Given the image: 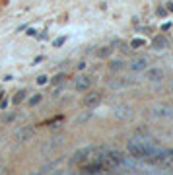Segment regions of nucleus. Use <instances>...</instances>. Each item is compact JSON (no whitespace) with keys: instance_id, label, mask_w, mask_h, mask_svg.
Listing matches in <instances>:
<instances>
[{"instance_id":"nucleus-1","label":"nucleus","mask_w":173,"mask_h":175,"mask_svg":"<svg viewBox=\"0 0 173 175\" xmlns=\"http://www.w3.org/2000/svg\"><path fill=\"white\" fill-rule=\"evenodd\" d=\"M132 107H128V105H117L113 107V117L119 119V121H130L132 119Z\"/></svg>"},{"instance_id":"nucleus-2","label":"nucleus","mask_w":173,"mask_h":175,"mask_svg":"<svg viewBox=\"0 0 173 175\" xmlns=\"http://www.w3.org/2000/svg\"><path fill=\"white\" fill-rule=\"evenodd\" d=\"M127 148H128V154L132 156L134 160H142V142H140V138H130L127 144Z\"/></svg>"},{"instance_id":"nucleus-3","label":"nucleus","mask_w":173,"mask_h":175,"mask_svg":"<svg viewBox=\"0 0 173 175\" xmlns=\"http://www.w3.org/2000/svg\"><path fill=\"white\" fill-rule=\"evenodd\" d=\"M144 72V80L146 82H161L163 80V76H165V72L161 70V68H146V70H142Z\"/></svg>"},{"instance_id":"nucleus-4","label":"nucleus","mask_w":173,"mask_h":175,"mask_svg":"<svg viewBox=\"0 0 173 175\" xmlns=\"http://www.w3.org/2000/svg\"><path fill=\"white\" fill-rule=\"evenodd\" d=\"M99 103H101V93H99V91H90L82 101V105L88 107V109H93V107H97Z\"/></svg>"},{"instance_id":"nucleus-5","label":"nucleus","mask_w":173,"mask_h":175,"mask_svg":"<svg viewBox=\"0 0 173 175\" xmlns=\"http://www.w3.org/2000/svg\"><path fill=\"white\" fill-rule=\"evenodd\" d=\"M91 82H93V80H91L90 76H78L76 80H74V90L84 93V91H88L91 88Z\"/></svg>"},{"instance_id":"nucleus-6","label":"nucleus","mask_w":173,"mask_h":175,"mask_svg":"<svg viewBox=\"0 0 173 175\" xmlns=\"http://www.w3.org/2000/svg\"><path fill=\"white\" fill-rule=\"evenodd\" d=\"M90 154H91V148H90V146H88V148H82V150H76L68 163H70V165H78V163H82L84 160H88V158H90Z\"/></svg>"},{"instance_id":"nucleus-7","label":"nucleus","mask_w":173,"mask_h":175,"mask_svg":"<svg viewBox=\"0 0 173 175\" xmlns=\"http://www.w3.org/2000/svg\"><path fill=\"white\" fill-rule=\"evenodd\" d=\"M127 66L132 72H142V70H146V68H148V58L146 57H134Z\"/></svg>"},{"instance_id":"nucleus-8","label":"nucleus","mask_w":173,"mask_h":175,"mask_svg":"<svg viewBox=\"0 0 173 175\" xmlns=\"http://www.w3.org/2000/svg\"><path fill=\"white\" fill-rule=\"evenodd\" d=\"M33 136H35V129L33 127H21V129L16 130V138L19 142H29Z\"/></svg>"},{"instance_id":"nucleus-9","label":"nucleus","mask_w":173,"mask_h":175,"mask_svg":"<svg viewBox=\"0 0 173 175\" xmlns=\"http://www.w3.org/2000/svg\"><path fill=\"white\" fill-rule=\"evenodd\" d=\"M60 144H62V138H60V136H58V138H53V140H49V142H47L45 146L41 148V152H43V156H47L49 152L53 154L55 150H58V148H60Z\"/></svg>"},{"instance_id":"nucleus-10","label":"nucleus","mask_w":173,"mask_h":175,"mask_svg":"<svg viewBox=\"0 0 173 175\" xmlns=\"http://www.w3.org/2000/svg\"><path fill=\"white\" fill-rule=\"evenodd\" d=\"M134 82H130V78H117V80H111L109 88L113 90H122V88H130Z\"/></svg>"},{"instance_id":"nucleus-11","label":"nucleus","mask_w":173,"mask_h":175,"mask_svg":"<svg viewBox=\"0 0 173 175\" xmlns=\"http://www.w3.org/2000/svg\"><path fill=\"white\" fill-rule=\"evenodd\" d=\"M167 39L163 37V35H156L154 39H152V47H154V51H165L167 49Z\"/></svg>"},{"instance_id":"nucleus-12","label":"nucleus","mask_w":173,"mask_h":175,"mask_svg":"<svg viewBox=\"0 0 173 175\" xmlns=\"http://www.w3.org/2000/svg\"><path fill=\"white\" fill-rule=\"evenodd\" d=\"M80 169H82L84 173H101V171H105L101 162H93V163H90V165H82Z\"/></svg>"},{"instance_id":"nucleus-13","label":"nucleus","mask_w":173,"mask_h":175,"mask_svg":"<svg viewBox=\"0 0 173 175\" xmlns=\"http://www.w3.org/2000/svg\"><path fill=\"white\" fill-rule=\"evenodd\" d=\"M154 115L156 117H161V119H171V117H173V109H171V107L161 105V107H156V109H154Z\"/></svg>"},{"instance_id":"nucleus-14","label":"nucleus","mask_w":173,"mask_h":175,"mask_svg":"<svg viewBox=\"0 0 173 175\" xmlns=\"http://www.w3.org/2000/svg\"><path fill=\"white\" fill-rule=\"evenodd\" d=\"M113 51H115V49H113L111 45H107V47H99V49L95 51V57L103 60V58H109L111 55H113Z\"/></svg>"},{"instance_id":"nucleus-15","label":"nucleus","mask_w":173,"mask_h":175,"mask_svg":"<svg viewBox=\"0 0 173 175\" xmlns=\"http://www.w3.org/2000/svg\"><path fill=\"white\" fill-rule=\"evenodd\" d=\"M125 66H127V62H125V60H121V58H115V60H111L109 64H107V68H109L111 72H121Z\"/></svg>"},{"instance_id":"nucleus-16","label":"nucleus","mask_w":173,"mask_h":175,"mask_svg":"<svg viewBox=\"0 0 173 175\" xmlns=\"http://www.w3.org/2000/svg\"><path fill=\"white\" fill-rule=\"evenodd\" d=\"M26 93H27L26 90H19L18 93H16V95H14V99H12V101H14V103H16V105H18V103H21V101H24V99H26Z\"/></svg>"},{"instance_id":"nucleus-17","label":"nucleus","mask_w":173,"mask_h":175,"mask_svg":"<svg viewBox=\"0 0 173 175\" xmlns=\"http://www.w3.org/2000/svg\"><path fill=\"white\" fill-rule=\"evenodd\" d=\"M60 163V160H55V162H51V163H47V165H43L41 167V173H45V171H51V169H55Z\"/></svg>"},{"instance_id":"nucleus-18","label":"nucleus","mask_w":173,"mask_h":175,"mask_svg":"<svg viewBox=\"0 0 173 175\" xmlns=\"http://www.w3.org/2000/svg\"><path fill=\"white\" fill-rule=\"evenodd\" d=\"M64 80H66V74H62V72H60V74H57V76L51 78V84H62Z\"/></svg>"},{"instance_id":"nucleus-19","label":"nucleus","mask_w":173,"mask_h":175,"mask_svg":"<svg viewBox=\"0 0 173 175\" xmlns=\"http://www.w3.org/2000/svg\"><path fill=\"white\" fill-rule=\"evenodd\" d=\"M144 43H146L144 39H132V41H130V47H132V49H138V47H144Z\"/></svg>"},{"instance_id":"nucleus-20","label":"nucleus","mask_w":173,"mask_h":175,"mask_svg":"<svg viewBox=\"0 0 173 175\" xmlns=\"http://www.w3.org/2000/svg\"><path fill=\"white\" fill-rule=\"evenodd\" d=\"M39 101H41V93H35V95H33L31 99H29V101H27V103H29V105H37Z\"/></svg>"},{"instance_id":"nucleus-21","label":"nucleus","mask_w":173,"mask_h":175,"mask_svg":"<svg viewBox=\"0 0 173 175\" xmlns=\"http://www.w3.org/2000/svg\"><path fill=\"white\" fill-rule=\"evenodd\" d=\"M47 82H49V78H47V76H43V74H41V76H37V84L39 86H45Z\"/></svg>"},{"instance_id":"nucleus-22","label":"nucleus","mask_w":173,"mask_h":175,"mask_svg":"<svg viewBox=\"0 0 173 175\" xmlns=\"http://www.w3.org/2000/svg\"><path fill=\"white\" fill-rule=\"evenodd\" d=\"M156 14H158V16H160V18H163V16H165L167 14V10L163 6H158V10H156Z\"/></svg>"},{"instance_id":"nucleus-23","label":"nucleus","mask_w":173,"mask_h":175,"mask_svg":"<svg viewBox=\"0 0 173 175\" xmlns=\"http://www.w3.org/2000/svg\"><path fill=\"white\" fill-rule=\"evenodd\" d=\"M62 43H64V37H58L57 41H55V47H60Z\"/></svg>"},{"instance_id":"nucleus-24","label":"nucleus","mask_w":173,"mask_h":175,"mask_svg":"<svg viewBox=\"0 0 173 175\" xmlns=\"http://www.w3.org/2000/svg\"><path fill=\"white\" fill-rule=\"evenodd\" d=\"M167 12H173V2H167V6H165Z\"/></svg>"},{"instance_id":"nucleus-25","label":"nucleus","mask_w":173,"mask_h":175,"mask_svg":"<svg viewBox=\"0 0 173 175\" xmlns=\"http://www.w3.org/2000/svg\"><path fill=\"white\" fill-rule=\"evenodd\" d=\"M6 105H8V101L6 99H2V101H0V109H6Z\"/></svg>"},{"instance_id":"nucleus-26","label":"nucleus","mask_w":173,"mask_h":175,"mask_svg":"<svg viewBox=\"0 0 173 175\" xmlns=\"http://www.w3.org/2000/svg\"><path fill=\"white\" fill-rule=\"evenodd\" d=\"M84 68H86V62H84V60L82 62H78V70H84Z\"/></svg>"},{"instance_id":"nucleus-27","label":"nucleus","mask_w":173,"mask_h":175,"mask_svg":"<svg viewBox=\"0 0 173 175\" xmlns=\"http://www.w3.org/2000/svg\"><path fill=\"white\" fill-rule=\"evenodd\" d=\"M2 95H4V93H0V101H2Z\"/></svg>"},{"instance_id":"nucleus-28","label":"nucleus","mask_w":173,"mask_h":175,"mask_svg":"<svg viewBox=\"0 0 173 175\" xmlns=\"http://www.w3.org/2000/svg\"><path fill=\"white\" fill-rule=\"evenodd\" d=\"M171 88H173V84H171Z\"/></svg>"}]
</instances>
